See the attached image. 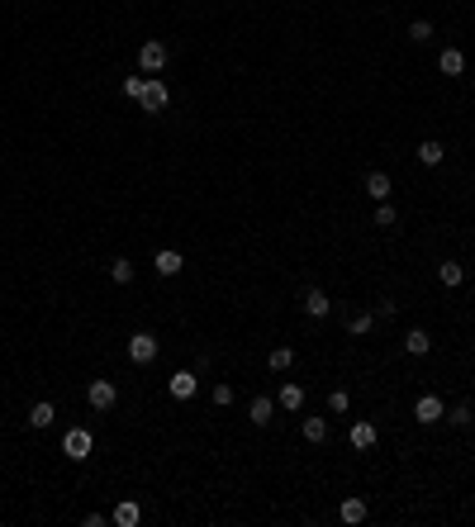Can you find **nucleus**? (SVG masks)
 Here are the masks:
<instances>
[{"label": "nucleus", "instance_id": "1", "mask_svg": "<svg viewBox=\"0 0 475 527\" xmlns=\"http://www.w3.org/2000/svg\"><path fill=\"white\" fill-rule=\"evenodd\" d=\"M138 105H143V114H162V109L171 105V91H166L157 77L143 81V95H138Z\"/></svg>", "mask_w": 475, "mask_h": 527}, {"label": "nucleus", "instance_id": "2", "mask_svg": "<svg viewBox=\"0 0 475 527\" xmlns=\"http://www.w3.org/2000/svg\"><path fill=\"white\" fill-rule=\"evenodd\" d=\"M62 451H67V456H72V461H86V456H91V451H95V437H91V432H86V427H72V432H67V437H62Z\"/></svg>", "mask_w": 475, "mask_h": 527}, {"label": "nucleus", "instance_id": "3", "mask_svg": "<svg viewBox=\"0 0 475 527\" xmlns=\"http://www.w3.org/2000/svg\"><path fill=\"white\" fill-rule=\"evenodd\" d=\"M153 356H157V338H153V333H133L129 338V361L133 366H148Z\"/></svg>", "mask_w": 475, "mask_h": 527}, {"label": "nucleus", "instance_id": "4", "mask_svg": "<svg viewBox=\"0 0 475 527\" xmlns=\"http://www.w3.org/2000/svg\"><path fill=\"white\" fill-rule=\"evenodd\" d=\"M138 67H143V72H162V67H166V43H162V38H148V43L138 48Z\"/></svg>", "mask_w": 475, "mask_h": 527}, {"label": "nucleus", "instance_id": "5", "mask_svg": "<svg viewBox=\"0 0 475 527\" xmlns=\"http://www.w3.org/2000/svg\"><path fill=\"white\" fill-rule=\"evenodd\" d=\"M86 399H91V409H100V414H105V409H114L119 390H114L109 380H91V385H86Z\"/></svg>", "mask_w": 475, "mask_h": 527}, {"label": "nucleus", "instance_id": "6", "mask_svg": "<svg viewBox=\"0 0 475 527\" xmlns=\"http://www.w3.org/2000/svg\"><path fill=\"white\" fill-rule=\"evenodd\" d=\"M195 385H200V375H195V370H176V375L166 380V390H171L176 399H190V395H195Z\"/></svg>", "mask_w": 475, "mask_h": 527}, {"label": "nucleus", "instance_id": "7", "mask_svg": "<svg viewBox=\"0 0 475 527\" xmlns=\"http://www.w3.org/2000/svg\"><path fill=\"white\" fill-rule=\"evenodd\" d=\"M442 414H447V409H442V399H437V395H423L419 404H414V418H419V423H437Z\"/></svg>", "mask_w": 475, "mask_h": 527}, {"label": "nucleus", "instance_id": "8", "mask_svg": "<svg viewBox=\"0 0 475 527\" xmlns=\"http://www.w3.org/2000/svg\"><path fill=\"white\" fill-rule=\"evenodd\" d=\"M247 418L257 423V427H266V423L276 418V404H271V399H266V395H257V399H252V404H247Z\"/></svg>", "mask_w": 475, "mask_h": 527}, {"label": "nucleus", "instance_id": "9", "mask_svg": "<svg viewBox=\"0 0 475 527\" xmlns=\"http://www.w3.org/2000/svg\"><path fill=\"white\" fill-rule=\"evenodd\" d=\"M437 67H442V77H461L466 72V53L461 48H447V53L437 57Z\"/></svg>", "mask_w": 475, "mask_h": 527}, {"label": "nucleus", "instance_id": "10", "mask_svg": "<svg viewBox=\"0 0 475 527\" xmlns=\"http://www.w3.org/2000/svg\"><path fill=\"white\" fill-rule=\"evenodd\" d=\"M109 518H114L119 527H138V523H143V508H138L133 499H124L119 508H114V513H109Z\"/></svg>", "mask_w": 475, "mask_h": 527}, {"label": "nucleus", "instance_id": "11", "mask_svg": "<svg viewBox=\"0 0 475 527\" xmlns=\"http://www.w3.org/2000/svg\"><path fill=\"white\" fill-rule=\"evenodd\" d=\"M328 309H333V299H328L323 290H309V294H304V314H309V318H328Z\"/></svg>", "mask_w": 475, "mask_h": 527}, {"label": "nucleus", "instance_id": "12", "mask_svg": "<svg viewBox=\"0 0 475 527\" xmlns=\"http://www.w3.org/2000/svg\"><path fill=\"white\" fill-rule=\"evenodd\" d=\"M366 195L385 205V200H390V176H385V171H371V176H366Z\"/></svg>", "mask_w": 475, "mask_h": 527}, {"label": "nucleus", "instance_id": "13", "mask_svg": "<svg viewBox=\"0 0 475 527\" xmlns=\"http://www.w3.org/2000/svg\"><path fill=\"white\" fill-rule=\"evenodd\" d=\"M352 447H357V451L375 447V423H352Z\"/></svg>", "mask_w": 475, "mask_h": 527}, {"label": "nucleus", "instance_id": "14", "mask_svg": "<svg viewBox=\"0 0 475 527\" xmlns=\"http://www.w3.org/2000/svg\"><path fill=\"white\" fill-rule=\"evenodd\" d=\"M153 266H157V276H181V252H171V247H166V252H157V262H153Z\"/></svg>", "mask_w": 475, "mask_h": 527}, {"label": "nucleus", "instance_id": "15", "mask_svg": "<svg viewBox=\"0 0 475 527\" xmlns=\"http://www.w3.org/2000/svg\"><path fill=\"white\" fill-rule=\"evenodd\" d=\"M53 418H57V409H53V404H48V399L29 409V427H53Z\"/></svg>", "mask_w": 475, "mask_h": 527}, {"label": "nucleus", "instance_id": "16", "mask_svg": "<svg viewBox=\"0 0 475 527\" xmlns=\"http://www.w3.org/2000/svg\"><path fill=\"white\" fill-rule=\"evenodd\" d=\"M428 347H433V338H428L423 328H414V333L404 338V352H409V356H428Z\"/></svg>", "mask_w": 475, "mask_h": 527}, {"label": "nucleus", "instance_id": "17", "mask_svg": "<svg viewBox=\"0 0 475 527\" xmlns=\"http://www.w3.org/2000/svg\"><path fill=\"white\" fill-rule=\"evenodd\" d=\"M442 157H447V148H442V143H433V138H428V143H419V162H423V166H437Z\"/></svg>", "mask_w": 475, "mask_h": 527}, {"label": "nucleus", "instance_id": "18", "mask_svg": "<svg viewBox=\"0 0 475 527\" xmlns=\"http://www.w3.org/2000/svg\"><path fill=\"white\" fill-rule=\"evenodd\" d=\"M338 518H343V523H366V503H361V499H343Z\"/></svg>", "mask_w": 475, "mask_h": 527}, {"label": "nucleus", "instance_id": "19", "mask_svg": "<svg viewBox=\"0 0 475 527\" xmlns=\"http://www.w3.org/2000/svg\"><path fill=\"white\" fill-rule=\"evenodd\" d=\"M281 409H304V385H281Z\"/></svg>", "mask_w": 475, "mask_h": 527}, {"label": "nucleus", "instance_id": "20", "mask_svg": "<svg viewBox=\"0 0 475 527\" xmlns=\"http://www.w3.org/2000/svg\"><path fill=\"white\" fill-rule=\"evenodd\" d=\"M266 366H271V370H290V366H295V352H290V347H271Z\"/></svg>", "mask_w": 475, "mask_h": 527}, {"label": "nucleus", "instance_id": "21", "mask_svg": "<svg viewBox=\"0 0 475 527\" xmlns=\"http://www.w3.org/2000/svg\"><path fill=\"white\" fill-rule=\"evenodd\" d=\"M437 276H442V285H461V281H466V266L461 262H442L437 266Z\"/></svg>", "mask_w": 475, "mask_h": 527}, {"label": "nucleus", "instance_id": "22", "mask_svg": "<svg viewBox=\"0 0 475 527\" xmlns=\"http://www.w3.org/2000/svg\"><path fill=\"white\" fill-rule=\"evenodd\" d=\"M371 328H375V314H352L347 318V333H352V338H366Z\"/></svg>", "mask_w": 475, "mask_h": 527}, {"label": "nucleus", "instance_id": "23", "mask_svg": "<svg viewBox=\"0 0 475 527\" xmlns=\"http://www.w3.org/2000/svg\"><path fill=\"white\" fill-rule=\"evenodd\" d=\"M299 432H304V442H323V437H328V423L323 418H304L299 423Z\"/></svg>", "mask_w": 475, "mask_h": 527}, {"label": "nucleus", "instance_id": "24", "mask_svg": "<svg viewBox=\"0 0 475 527\" xmlns=\"http://www.w3.org/2000/svg\"><path fill=\"white\" fill-rule=\"evenodd\" d=\"M109 281H114V285H129V281H133V262H129V257H119V262L109 266Z\"/></svg>", "mask_w": 475, "mask_h": 527}, {"label": "nucleus", "instance_id": "25", "mask_svg": "<svg viewBox=\"0 0 475 527\" xmlns=\"http://www.w3.org/2000/svg\"><path fill=\"white\" fill-rule=\"evenodd\" d=\"M395 223H399V214H395V205L385 200V205L375 210V228H395Z\"/></svg>", "mask_w": 475, "mask_h": 527}, {"label": "nucleus", "instance_id": "26", "mask_svg": "<svg viewBox=\"0 0 475 527\" xmlns=\"http://www.w3.org/2000/svg\"><path fill=\"white\" fill-rule=\"evenodd\" d=\"M409 38H414V43H428V38H433V24H428V19H414V24H409Z\"/></svg>", "mask_w": 475, "mask_h": 527}, {"label": "nucleus", "instance_id": "27", "mask_svg": "<svg viewBox=\"0 0 475 527\" xmlns=\"http://www.w3.org/2000/svg\"><path fill=\"white\" fill-rule=\"evenodd\" d=\"M328 409H333V414H347V409H352L347 390H333V395H328Z\"/></svg>", "mask_w": 475, "mask_h": 527}, {"label": "nucleus", "instance_id": "28", "mask_svg": "<svg viewBox=\"0 0 475 527\" xmlns=\"http://www.w3.org/2000/svg\"><path fill=\"white\" fill-rule=\"evenodd\" d=\"M124 95L138 100V95H143V77H124Z\"/></svg>", "mask_w": 475, "mask_h": 527}, {"label": "nucleus", "instance_id": "29", "mask_svg": "<svg viewBox=\"0 0 475 527\" xmlns=\"http://www.w3.org/2000/svg\"><path fill=\"white\" fill-rule=\"evenodd\" d=\"M447 418H451V423H456V427H466V423H471V409H466V404H461V409H451Z\"/></svg>", "mask_w": 475, "mask_h": 527}, {"label": "nucleus", "instance_id": "30", "mask_svg": "<svg viewBox=\"0 0 475 527\" xmlns=\"http://www.w3.org/2000/svg\"><path fill=\"white\" fill-rule=\"evenodd\" d=\"M214 404H233V390L228 385H214Z\"/></svg>", "mask_w": 475, "mask_h": 527}, {"label": "nucleus", "instance_id": "31", "mask_svg": "<svg viewBox=\"0 0 475 527\" xmlns=\"http://www.w3.org/2000/svg\"><path fill=\"white\" fill-rule=\"evenodd\" d=\"M399 314V304H390V299H385V304H375V318H395Z\"/></svg>", "mask_w": 475, "mask_h": 527}]
</instances>
